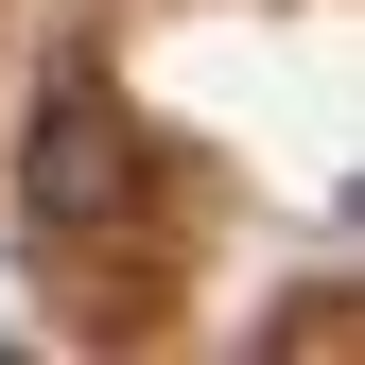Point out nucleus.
Segmentation results:
<instances>
[{
	"label": "nucleus",
	"instance_id": "nucleus-1",
	"mask_svg": "<svg viewBox=\"0 0 365 365\" xmlns=\"http://www.w3.org/2000/svg\"><path fill=\"white\" fill-rule=\"evenodd\" d=\"M18 209H35V226H105V209H122V122H105V87H87V70H53V105H35Z\"/></svg>",
	"mask_w": 365,
	"mask_h": 365
}]
</instances>
